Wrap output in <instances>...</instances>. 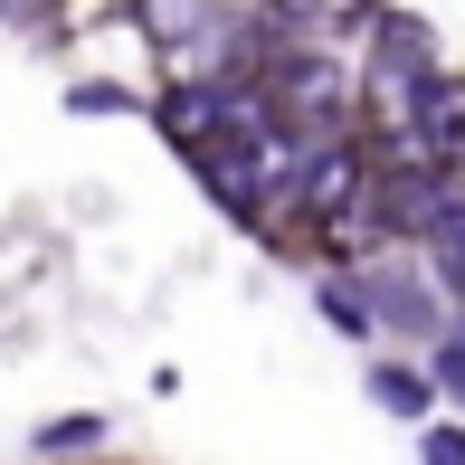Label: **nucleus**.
<instances>
[{"label":"nucleus","instance_id":"nucleus-10","mask_svg":"<svg viewBox=\"0 0 465 465\" xmlns=\"http://www.w3.org/2000/svg\"><path fill=\"white\" fill-rule=\"evenodd\" d=\"M437 380H447V390H456V399H465V323H456V332H447V342H437Z\"/></svg>","mask_w":465,"mask_h":465},{"label":"nucleus","instance_id":"nucleus-7","mask_svg":"<svg viewBox=\"0 0 465 465\" xmlns=\"http://www.w3.org/2000/svg\"><path fill=\"white\" fill-rule=\"evenodd\" d=\"M380 313H390V323H409V332H428V323H437L418 285H380Z\"/></svg>","mask_w":465,"mask_h":465},{"label":"nucleus","instance_id":"nucleus-1","mask_svg":"<svg viewBox=\"0 0 465 465\" xmlns=\"http://www.w3.org/2000/svg\"><path fill=\"white\" fill-rule=\"evenodd\" d=\"M342 67L332 57H276V86H266V114H285V124H342Z\"/></svg>","mask_w":465,"mask_h":465},{"label":"nucleus","instance_id":"nucleus-9","mask_svg":"<svg viewBox=\"0 0 465 465\" xmlns=\"http://www.w3.org/2000/svg\"><path fill=\"white\" fill-rule=\"evenodd\" d=\"M418 456H428V465H465V428H428Z\"/></svg>","mask_w":465,"mask_h":465},{"label":"nucleus","instance_id":"nucleus-5","mask_svg":"<svg viewBox=\"0 0 465 465\" xmlns=\"http://www.w3.org/2000/svg\"><path fill=\"white\" fill-rule=\"evenodd\" d=\"M95 437H104V418H86V409L48 418V428H38V456H76V447H95Z\"/></svg>","mask_w":465,"mask_h":465},{"label":"nucleus","instance_id":"nucleus-6","mask_svg":"<svg viewBox=\"0 0 465 465\" xmlns=\"http://www.w3.org/2000/svg\"><path fill=\"white\" fill-rule=\"evenodd\" d=\"M371 390H380V409H399V418L428 409V380H418V371H371Z\"/></svg>","mask_w":465,"mask_h":465},{"label":"nucleus","instance_id":"nucleus-3","mask_svg":"<svg viewBox=\"0 0 465 465\" xmlns=\"http://www.w3.org/2000/svg\"><path fill=\"white\" fill-rule=\"evenodd\" d=\"M294 200H304L313 219L351 228V200H371V181H361V153H351V143H332V153H313L304 172H294Z\"/></svg>","mask_w":465,"mask_h":465},{"label":"nucleus","instance_id":"nucleus-8","mask_svg":"<svg viewBox=\"0 0 465 465\" xmlns=\"http://www.w3.org/2000/svg\"><path fill=\"white\" fill-rule=\"evenodd\" d=\"M134 29H143V38H200L209 19H200V10H134Z\"/></svg>","mask_w":465,"mask_h":465},{"label":"nucleus","instance_id":"nucleus-4","mask_svg":"<svg viewBox=\"0 0 465 465\" xmlns=\"http://www.w3.org/2000/svg\"><path fill=\"white\" fill-rule=\"evenodd\" d=\"M437 276H447V285H465V190H456V200H447V219H437Z\"/></svg>","mask_w":465,"mask_h":465},{"label":"nucleus","instance_id":"nucleus-2","mask_svg":"<svg viewBox=\"0 0 465 465\" xmlns=\"http://www.w3.org/2000/svg\"><path fill=\"white\" fill-rule=\"evenodd\" d=\"M409 143L428 162H465V86H456V76L409 86Z\"/></svg>","mask_w":465,"mask_h":465},{"label":"nucleus","instance_id":"nucleus-12","mask_svg":"<svg viewBox=\"0 0 465 465\" xmlns=\"http://www.w3.org/2000/svg\"><path fill=\"white\" fill-rule=\"evenodd\" d=\"M124 104H134L124 86H76V114H124Z\"/></svg>","mask_w":465,"mask_h":465},{"label":"nucleus","instance_id":"nucleus-11","mask_svg":"<svg viewBox=\"0 0 465 465\" xmlns=\"http://www.w3.org/2000/svg\"><path fill=\"white\" fill-rule=\"evenodd\" d=\"M323 313H332V323H342V332H371V304H351V294H342V285H332V294H323Z\"/></svg>","mask_w":465,"mask_h":465}]
</instances>
